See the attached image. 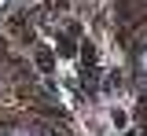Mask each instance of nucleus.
I'll return each instance as SVG.
<instances>
[{
  "label": "nucleus",
  "mask_w": 147,
  "mask_h": 136,
  "mask_svg": "<svg viewBox=\"0 0 147 136\" xmlns=\"http://www.w3.org/2000/svg\"><path fill=\"white\" fill-rule=\"evenodd\" d=\"M144 74H147V55H144Z\"/></svg>",
  "instance_id": "obj_2"
},
{
  "label": "nucleus",
  "mask_w": 147,
  "mask_h": 136,
  "mask_svg": "<svg viewBox=\"0 0 147 136\" xmlns=\"http://www.w3.org/2000/svg\"><path fill=\"white\" fill-rule=\"evenodd\" d=\"M11 136H40V133H11Z\"/></svg>",
  "instance_id": "obj_1"
}]
</instances>
